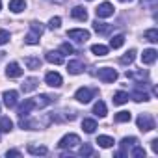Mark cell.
I'll return each instance as SVG.
<instances>
[{
  "label": "cell",
  "instance_id": "52a82bcc",
  "mask_svg": "<svg viewBox=\"0 0 158 158\" xmlns=\"http://www.w3.org/2000/svg\"><path fill=\"white\" fill-rule=\"evenodd\" d=\"M95 13H97V17H99V19L112 17V15H114V6H112L110 2H102V4L95 10Z\"/></svg>",
  "mask_w": 158,
  "mask_h": 158
},
{
  "label": "cell",
  "instance_id": "277c9868",
  "mask_svg": "<svg viewBox=\"0 0 158 158\" xmlns=\"http://www.w3.org/2000/svg\"><path fill=\"white\" fill-rule=\"evenodd\" d=\"M78 143H80V138H78L76 134H67V136H63V138L60 139L58 147H60V149H73V147H76Z\"/></svg>",
  "mask_w": 158,
  "mask_h": 158
},
{
  "label": "cell",
  "instance_id": "83f0119b",
  "mask_svg": "<svg viewBox=\"0 0 158 158\" xmlns=\"http://www.w3.org/2000/svg\"><path fill=\"white\" fill-rule=\"evenodd\" d=\"M97 143H99L101 147L108 149V147H112L115 141H114V138H110V136H99V138H97Z\"/></svg>",
  "mask_w": 158,
  "mask_h": 158
},
{
  "label": "cell",
  "instance_id": "603a6c76",
  "mask_svg": "<svg viewBox=\"0 0 158 158\" xmlns=\"http://www.w3.org/2000/svg\"><path fill=\"white\" fill-rule=\"evenodd\" d=\"M24 65H26L28 69L35 71V69H41V60H39V58H26V60H24Z\"/></svg>",
  "mask_w": 158,
  "mask_h": 158
},
{
  "label": "cell",
  "instance_id": "d590c367",
  "mask_svg": "<svg viewBox=\"0 0 158 158\" xmlns=\"http://www.w3.org/2000/svg\"><path fill=\"white\" fill-rule=\"evenodd\" d=\"M78 152H80V156H91V154H93V147H91L89 143H84Z\"/></svg>",
  "mask_w": 158,
  "mask_h": 158
},
{
  "label": "cell",
  "instance_id": "9a60e30c",
  "mask_svg": "<svg viewBox=\"0 0 158 158\" xmlns=\"http://www.w3.org/2000/svg\"><path fill=\"white\" fill-rule=\"evenodd\" d=\"M67 71H69L71 74H80V73L84 71V63H82L80 60H73V61L67 63Z\"/></svg>",
  "mask_w": 158,
  "mask_h": 158
},
{
  "label": "cell",
  "instance_id": "7402d4cb",
  "mask_svg": "<svg viewBox=\"0 0 158 158\" xmlns=\"http://www.w3.org/2000/svg\"><path fill=\"white\" fill-rule=\"evenodd\" d=\"M82 128H84L88 134H93L95 128H97V121H95V119H84V121H82Z\"/></svg>",
  "mask_w": 158,
  "mask_h": 158
},
{
  "label": "cell",
  "instance_id": "f35d334b",
  "mask_svg": "<svg viewBox=\"0 0 158 158\" xmlns=\"http://www.w3.org/2000/svg\"><path fill=\"white\" fill-rule=\"evenodd\" d=\"M10 41V32L8 30H0V45H6Z\"/></svg>",
  "mask_w": 158,
  "mask_h": 158
},
{
  "label": "cell",
  "instance_id": "4316f807",
  "mask_svg": "<svg viewBox=\"0 0 158 158\" xmlns=\"http://www.w3.org/2000/svg\"><path fill=\"white\" fill-rule=\"evenodd\" d=\"M128 93H125V91H117L115 95H114V104H125V102H128Z\"/></svg>",
  "mask_w": 158,
  "mask_h": 158
},
{
  "label": "cell",
  "instance_id": "d4e9b609",
  "mask_svg": "<svg viewBox=\"0 0 158 158\" xmlns=\"http://www.w3.org/2000/svg\"><path fill=\"white\" fill-rule=\"evenodd\" d=\"M11 128H13V123H11L10 117L0 119V132H11Z\"/></svg>",
  "mask_w": 158,
  "mask_h": 158
},
{
  "label": "cell",
  "instance_id": "d6986e66",
  "mask_svg": "<svg viewBox=\"0 0 158 158\" xmlns=\"http://www.w3.org/2000/svg\"><path fill=\"white\" fill-rule=\"evenodd\" d=\"M93 30H95L97 34H110V32H112V24H106V23H99V21H95V23H93Z\"/></svg>",
  "mask_w": 158,
  "mask_h": 158
},
{
  "label": "cell",
  "instance_id": "d6a6232c",
  "mask_svg": "<svg viewBox=\"0 0 158 158\" xmlns=\"http://www.w3.org/2000/svg\"><path fill=\"white\" fill-rule=\"evenodd\" d=\"M91 52L95 56H106L108 54V47H104V45H93L91 47Z\"/></svg>",
  "mask_w": 158,
  "mask_h": 158
},
{
  "label": "cell",
  "instance_id": "6da1fadb",
  "mask_svg": "<svg viewBox=\"0 0 158 158\" xmlns=\"http://www.w3.org/2000/svg\"><path fill=\"white\" fill-rule=\"evenodd\" d=\"M97 76H99V80L110 84V82H115V80H117V71L112 69V67H101V69L97 71Z\"/></svg>",
  "mask_w": 158,
  "mask_h": 158
},
{
  "label": "cell",
  "instance_id": "f1b7e54d",
  "mask_svg": "<svg viewBox=\"0 0 158 158\" xmlns=\"http://www.w3.org/2000/svg\"><path fill=\"white\" fill-rule=\"evenodd\" d=\"M143 37H145L147 41H151V43H158V30H156V28H151V30H147V32L143 34Z\"/></svg>",
  "mask_w": 158,
  "mask_h": 158
},
{
  "label": "cell",
  "instance_id": "e575fe53",
  "mask_svg": "<svg viewBox=\"0 0 158 158\" xmlns=\"http://www.w3.org/2000/svg\"><path fill=\"white\" fill-rule=\"evenodd\" d=\"M30 30L41 37V34H43V30H45V28H43V24H41V23H37V21H32V23H30Z\"/></svg>",
  "mask_w": 158,
  "mask_h": 158
},
{
  "label": "cell",
  "instance_id": "30bf717a",
  "mask_svg": "<svg viewBox=\"0 0 158 158\" xmlns=\"http://www.w3.org/2000/svg\"><path fill=\"white\" fill-rule=\"evenodd\" d=\"M35 108V102H34V99H26L21 106H19V117H28L30 115V112Z\"/></svg>",
  "mask_w": 158,
  "mask_h": 158
},
{
  "label": "cell",
  "instance_id": "8992f818",
  "mask_svg": "<svg viewBox=\"0 0 158 158\" xmlns=\"http://www.w3.org/2000/svg\"><path fill=\"white\" fill-rule=\"evenodd\" d=\"M139 141H138V138H134V136H130V138H123L121 139V151L117 152V156H127L128 154V149H132L134 145H138Z\"/></svg>",
  "mask_w": 158,
  "mask_h": 158
},
{
  "label": "cell",
  "instance_id": "44dd1931",
  "mask_svg": "<svg viewBox=\"0 0 158 158\" xmlns=\"http://www.w3.org/2000/svg\"><path fill=\"white\" fill-rule=\"evenodd\" d=\"M127 78H132V80H147L149 78V73L147 71H138V73H128L127 71Z\"/></svg>",
  "mask_w": 158,
  "mask_h": 158
},
{
  "label": "cell",
  "instance_id": "cb8c5ba5",
  "mask_svg": "<svg viewBox=\"0 0 158 158\" xmlns=\"http://www.w3.org/2000/svg\"><path fill=\"white\" fill-rule=\"evenodd\" d=\"M93 114L99 115V117H104V115H106V104H104L102 101H97L95 106H93Z\"/></svg>",
  "mask_w": 158,
  "mask_h": 158
},
{
  "label": "cell",
  "instance_id": "836d02e7",
  "mask_svg": "<svg viewBox=\"0 0 158 158\" xmlns=\"http://www.w3.org/2000/svg\"><path fill=\"white\" fill-rule=\"evenodd\" d=\"M130 156H134V158H145V149L143 147H139V145H134L132 147V151L128 152Z\"/></svg>",
  "mask_w": 158,
  "mask_h": 158
},
{
  "label": "cell",
  "instance_id": "7c38bea8",
  "mask_svg": "<svg viewBox=\"0 0 158 158\" xmlns=\"http://www.w3.org/2000/svg\"><path fill=\"white\" fill-rule=\"evenodd\" d=\"M156 56H158V52H156L154 48H147V50H143V54H141V61H143L145 65H151V63L156 61Z\"/></svg>",
  "mask_w": 158,
  "mask_h": 158
},
{
  "label": "cell",
  "instance_id": "5bb4252c",
  "mask_svg": "<svg viewBox=\"0 0 158 158\" xmlns=\"http://www.w3.org/2000/svg\"><path fill=\"white\" fill-rule=\"evenodd\" d=\"M54 101H56V97H50V95H39V97H35V99H34L35 108H45V106L52 104Z\"/></svg>",
  "mask_w": 158,
  "mask_h": 158
},
{
  "label": "cell",
  "instance_id": "1f68e13d",
  "mask_svg": "<svg viewBox=\"0 0 158 158\" xmlns=\"http://www.w3.org/2000/svg\"><path fill=\"white\" fill-rule=\"evenodd\" d=\"M130 119H132V114H130V112H125V110H123V112L115 114V121H117V123H128Z\"/></svg>",
  "mask_w": 158,
  "mask_h": 158
},
{
  "label": "cell",
  "instance_id": "4dcf8cb0",
  "mask_svg": "<svg viewBox=\"0 0 158 158\" xmlns=\"http://www.w3.org/2000/svg\"><path fill=\"white\" fill-rule=\"evenodd\" d=\"M134 58H136V50H134V48H130L125 56H121V58H119V61H121L123 65H127V63H132V61H134Z\"/></svg>",
  "mask_w": 158,
  "mask_h": 158
},
{
  "label": "cell",
  "instance_id": "7a4b0ae2",
  "mask_svg": "<svg viewBox=\"0 0 158 158\" xmlns=\"http://www.w3.org/2000/svg\"><path fill=\"white\" fill-rule=\"evenodd\" d=\"M136 123H138V128H139L141 132H149V130L154 128V119H152L151 114H141Z\"/></svg>",
  "mask_w": 158,
  "mask_h": 158
},
{
  "label": "cell",
  "instance_id": "5b68a950",
  "mask_svg": "<svg viewBox=\"0 0 158 158\" xmlns=\"http://www.w3.org/2000/svg\"><path fill=\"white\" fill-rule=\"evenodd\" d=\"M67 37L69 39H74L78 43H86L89 39V32L88 30H82V28H74V30H69L67 32Z\"/></svg>",
  "mask_w": 158,
  "mask_h": 158
},
{
  "label": "cell",
  "instance_id": "ac0fdd59",
  "mask_svg": "<svg viewBox=\"0 0 158 158\" xmlns=\"http://www.w3.org/2000/svg\"><path fill=\"white\" fill-rule=\"evenodd\" d=\"M24 8H26L24 0H10V10L13 13H21V11H24Z\"/></svg>",
  "mask_w": 158,
  "mask_h": 158
},
{
  "label": "cell",
  "instance_id": "3957f363",
  "mask_svg": "<svg viewBox=\"0 0 158 158\" xmlns=\"http://www.w3.org/2000/svg\"><path fill=\"white\" fill-rule=\"evenodd\" d=\"M95 89H89V88H80L76 93H74V99L78 101V102H84V104H88L93 97H95Z\"/></svg>",
  "mask_w": 158,
  "mask_h": 158
},
{
  "label": "cell",
  "instance_id": "8d00e7d4",
  "mask_svg": "<svg viewBox=\"0 0 158 158\" xmlns=\"http://www.w3.org/2000/svg\"><path fill=\"white\" fill-rule=\"evenodd\" d=\"M24 43H28V45H37V43H39V35L34 34V32H30V34L24 37Z\"/></svg>",
  "mask_w": 158,
  "mask_h": 158
},
{
  "label": "cell",
  "instance_id": "74e56055",
  "mask_svg": "<svg viewBox=\"0 0 158 158\" xmlns=\"http://www.w3.org/2000/svg\"><path fill=\"white\" fill-rule=\"evenodd\" d=\"M60 24H61V19H60V17H52V19L48 21V28H52V30L60 28Z\"/></svg>",
  "mask_w": 158,
  "mask_h": 158
},
{
  "label": "cell",
  "instance_id": "ab89813d",
  "mask_svg": "<svg viewBox=\"0 0 158 158\" xmlns=\"http://www.w3.org/2000/svg\"><path fill=\"white\" fill-rule=\"evenodd\" d=\"M60 52H63V54H73V52H74V48H73V45L63 43V45L60 47Z\"/></svg>",
  "mask_w": 158,
  "mask_h": 158
},
{
  "label": "cell",
  "instance_id": "7bdbcfd3",
  "mask_svg": "<svg viewBox=\"0 0 158 158\" xmlns=\"http://www.w3.org/2000/svg\"><path fill=\"white\" fill-rule=\"evenodd\" d=\"M119 2H132V0H119Z\"/></svg>",
  "mask_w": 158,
  "mask_h": 158
},
{
  "label": "cell",
  "instance_id": "2e32d148",
  "mask_svg": "<svg viewBox=\"0 0 158 158\" xmlns=\"http://www.w3.org/2000/svg\"><path fill=\"white\" fill-rule=\"evenodd\" d=\"M71 15H73L76 21H86V19H88V11H86V8H82V6H74V8L71 10Z\"/></svg>",
  "mask_w": 158,
  "mask_h": 158
},
{
  "label": "cell",
  "instance_id": "60d3db41",
  "mask_svg": "<svg viewBox=\"0 0 158 158\" xmlns=\"http://www.w3.org/2000/svg\"><path fill=\"white\" fill-rule=\"evenodd\" d=\"M151 149H152V152H154V154H158V139H156V138L151 141Z\"/></svg>",
  "mask_w": 158,
  "mask_h": 158
},
{
  "label": "cell",
  "instance_id": "9c48e42d",
  "mask_svg": "<svg viewBox=\"0 0 158 158\" xmlns=\"http://www.w3.org/2000/svg\"><path fill=\"white\" fill-rule=\"evenodd\" d=\"M45 82H47L50 88H60L63 80H61V74H60V73L50 71V73H47V76H45Z\"/></svg>",
  "mask_w": 158,
  "mask_h": 158
},
{
  "label": "cell",
  "instance_id": "4fadbf2b",
  "mask_svg": "<svg viewBox=\"0 0 158 158\" xmlns=\"http://www.w3.org/2000/svg\"><path fill=\"white\" fill-rule=\"evenodd\" d=\"M45 60H47L48 63H54V65H61V63H63V54H61V52H56V50H50V52H47Z\"/></svg>",
  "mask_w": 158,
  "mask_h": 158
},
{
  "label": "cell",
  "instance_id": "ba28073f",
  "mask_svg": "<svg viewBox=\"0 0 158 158\" xmlns=\"http://www.w3.org/2000/svg\"><path fill=\"white\" fill-rule=\"evenodd\" d=\"M2 99H4V106H6V108H13V106L17 104V99H19V93H17L15 89H10V91H4V95H2Z\"/></svg>",
  "mask_w": 158,
  "mask_h": 158
},
{
  "label": "cell",
  "instance_id": "ffe728a7",
  "mask_svg": "<svg viewBox=\"0 0 158 158\" xmlns=\"http://www.w3.org/2000/svg\"><path fill=\"white\" fill-rule=\"evenodd\" d=\"M28 152H30V154L39 156V154H47V152H48V149H47L45 145H34V143H30V145H28Z\"/></svg>",
  "mask_w": 158,
  "mask_h": 158
},
{
  "label": "cell",
  "instance_id": "8fae6325",
  "mask_svg": "<svg viewBox=\"0 0 158 158\" xmlns=\"http://www.w3.org/2000/svg\"><path fill=\"white\" fill-rule=\"evenodd\" d=\"M6 74H8V78H19V76L23 74V69H21V65H19L17 61H11V63L6 67Z\"/></svg>",
  "mask_w": 158,
  "mask_h": 158
},
{
  "label": "cell",
  "instance_id": "ee69618b",
  "mask_svg": "<svg viewBox=\"0 0 158 158\" xmlns=\"http://www.w3.org/2000/svg\"><path fill=\"white\" fill-rule=\"evenodd\" d=\"M0 10H2V2H0Z\"/></svg>",
  "mask_w": 158,
  "mask_h": 158
},
{
  "label": "cell",
  "instance_id": "b9f144b4",
  "mask_svg": "<svg viewBox=\"0 0 158 158\" xmlns=\"http://www.w3.org/2000/svg\"><path fill=\"white\" fill-rule=\"evenodd\" d=\"M6 154H8V156H21V151H15V149H11V151H8Z\"/></svg>",
  "mask_w": 158,
  "mask_h": 158
},
{
  "label": "cell",
  "instance_id": "f546056e",
  "mask_svg": "<svg viewBox=\"0 0 158 158\" xmlns=\"http://www.w3.org/2000/svg\"><path fill=\"white\" fill-rule=\"evenodd\" d=\"M123 43H125V35H123V34L114 35V37L110 39V47H112V48H119V47H123Z\"/></svg>",
  "mask_w": 158,
  "mask_h": 158
},
{
  "label": "cell",
  "instance_id": "484cf974",
  "mask_svg": "<svg viewBox=\"0 0 158 158\" xmlns=\"http://www.w3.org/2000/svg\"><path fill=\"white\" fill-rule=\"evenodd\" d=\"M132 99H134L136 102H141V101L145 102V101H149V95H147L145 91H141L139 88H136V89H134V93H132Z\"/></svg>",
  "mask_w": 158,
  "mask_h": 158
},
{
  "label": "cell",
  "instance_id": "e0dca14e",
  "mask_svg": "<svg viewBox=\"0 0 158 158\" xmlns=\"http://www.w3.org/2000/svg\"><path fill=\"white\" fill-rule=\"evenodd\" d=\"M37 84H39V80L32 76V78H26V80L23 82V86H21V88H23V91H24V93H28V91L35 89V88H37Z\"/></svg>",
  "mask_w": 158,
  "mask_h": 158
}]
</instances>
